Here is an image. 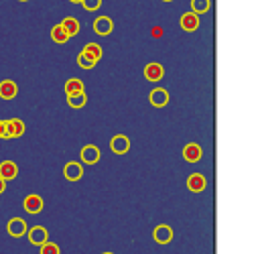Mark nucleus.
<instances>
[{"instance_id":"19","label":"nucleus","mask_w":260,"mask_h":254,"mask_svg":"<svg viewBox=\"0 0 260 254\" xmlns=\"http://www.w3.org/2000/svg\"><path fill=\"white\" fill-rule=\"evenodd\" d=\"M83 55H88L90 59H94L96 63L102 59V55H104V51H102V47L98 45V43H88V45H85L83 47V51H81Z\"/></svg>"},{"instance_id":"10","label":"nucleus","mask_w":260,"mask_h":254,"mask_svg":"<svg viewBox=\"0 0 260 254\" xmlns=\"http://www.w3.org/2000/svg\"><path fill=\"white\" fill-rule=\"evenodd\" d=\"M112 29H114V23H112L110 16H98V18L94 20V33H98V35H102V37L110 35Z\"/></svg>"},{"instance_id":"5","label":"nucleus","mask_w":260,"mask_h":254,"mask_svg":"<svg viewBox=\"0 0 260 254\" xmlns=\"http://www.w3.org/2000/svg\"><path fill=\"white\" fill-rule=\"evenodd\" d=\"M163 75H165V67L161 65V63H157V61L146 63V67H144V77H146L148 81H161Z\"/></svg>"},{"instance_id":"12","label":"nucleus","mask_w":260,"mask_h":254,"mask_svg":"<svg viewBox=\"0 0 260 254\" xmlns=\"http://www.w3.org/2000/svg\"><path fill=\"white\" fill-rule=\"evenodd\" d=\"M148 102L155 106V108H163V106L169 104V92L165 88H155L148 94Z\"/></svg>"},{"instance_id":"15","label":"nucleus","mask_w":260,"mask_h":254,"mask_svg":"<svg viewBox=\"0 0 260 254\" xmlns=\"http://www.w3.org/2000/svg\"><path fill=\"white\" fill-rule=\"evenodd\" d=\"M18 175V165L14 161H2L0 163V179L10 181Z\"/></svg>"},{"instance_id":"2","label":"nucleus","mask_w":260,"mask_h":254,"mask_svg":"<svg viewBox=\"0 0 260 254\" xmlns=\"http://www.w3.org/2000/svg\"><path fill=\"white\" fill-rule=\"evenodd\" d=\"M27 236H29V242L33 246H41L49 240V232L45 226H33L31 230H27Z\"/></svg>"},{"instance_id":"13","label":"nucleus","mask_w":260,"mask_h":254,"mask_svg":"<svg viewBox=\"0 0 260 254\" xmlns=\"http://www.w3.org/2000/svg\"><path fill=\"white\" fill-rule=\"evenodd\" d=\"M153 238H155L157 244H169V242L173 240V228L167 226V224L157 226L155 232H153Z\"/></svg>"},{"instance_id":"14","label":"nucleus","mask_w":260,"mask_h":254,"mask_svg":"<svg viewBox=\"0 0 260 254\" xmlns=\"http://www.w3.org/2000/svg\"><path fill=\"white\" fill-rule=\"evenodd\" d=\"M23 207H25V211L27 214H41L43 211V199H41V195H27L25 197V201H23Z\"/></svg>"},{"instance_id":"21","label":"nucleus","mask_w":260,"mask_h":254,"mask_svg":"<svg viewBox=\"0 0 260 254\" xmlns=\"http://www.w3.org/2000/svg\"><path fill=\"white\" fill-rule=\"evenodd\" d=\"M67 104L71 106V108H83V106L88 104V96H85V92H81V94H73V96H67Z\"/></svg>"},{"instance_id":"30","label":"nucleus","mask_w":260,"mask_h":254,"mask_svg":"<svg viewBox=\"0 0 260 254\" xmlns=\"http://www.w3.org/2000/svg\"><path fill=\"white\" fill-rule=\"evenodd\" d=\"M163 2H173V0H163Z\"/></svg>"},{"instance_id":"29","label":"nucleus","mask_w":260,"mask_h":254,"mask_svg":"<svg viewBox=\"0 0 260 254\" xmlns=\"http://www.w3.org/2000/svg\"><path fill=\"white\" fill-rule=\"evenodd\" d=\"M18 2H29V0H18Z\"/></svg>"},{"instance_id":"6","label":"nucleus","mask_w":260,"mask_h":254,"mask_svg":"<svg viewBox=\"0 0 260 254\" xmlns=\"http://www.w3.org/2000/svg\"><path fill=\"white\" fill-rule=\"evenodd\" d=\"M110 149H112L114 155H126L130 151V140L124 134H116L110 140Z\"/></svg>"},{"instance_id":"22","label":"nucleus","mask_w":260,"mask_h":254,"mask_svg":"<svg viewBox=\"0 0 260 254\" xmlns=\"http://www.w3.org/2000/svg\"><path fill=\"white\" fill-rule=\"evenodd\" d=\"M49 35H51V39L55 41V43H61V45H63V43H67V41H69L67 33H65V31L61 29V25H55V27L51 29V33H49Z\"/></svg>"},{"instance_id":"31","label":"nucleus","mask_w":260,"mask_h":254,"mask_svg":"<svg viewBox=\"0 0 260 254\" xmlns=\"http://www.w3.org/2000/svg\"><path fill=\"white\" fill-rule=\"evenodd\" d=\"M104 254H114V252H104Z\"/></svg>"},{"instance_id":"3","label":"nucleus","mask_w":260,"mask_h":254,"mask_svg":"<svg viewBox=\"0 0 260 254\" xmlns=\"http://www.w3.org/2000/svg\"><path fill=\"white\" fill-rule=\"evenodd\" d=\"M79 157H81V163H85V165H96L102 159V153L96 144H85L79 153Z\"/></svg>"},{"instance_id":"18","label":"nucleus","mask_w":260,"mask_h":254,"mask_svg":"<svg viewBox=\"0 0 260 254\" xmlns=\"http://www.w3.org/2000/svg\"><path fill=\"white\" fill-rule=\"evenodd\" d=\"M65 94L67 96H73V94H81L85 92V86H83V81L81 79H67L65 81Z\"/></svg>"},{"instance_id":"28","label":"nucleus","mask_w":260,"mask_h":254,"mask_svg":"<svg viewBox=\"0 0 260 254\" xmlns=\"http://www.w3.org/2000/svg\"><path fill=\"white\" fill-rule=\"evenodd\" d=\"M69 2H73V4H81V0H69Z\"/></svg>"},{"instance_id":"11","label":"nucleus","mask_w":260,"mask_h":254,"mask_svg":"<svg viewBox=\"0 0 260 254\" xmlns=\"http://www.w3.org/2000/svg\"><path fill=\"white\" fill-rule=\"evenodd\" d=\"M27 230H29V226H27V222H25L23 218H12V220L8 222V234H10L12 238L25 236Z\"/></svg>"},{"instance_id":"9","label":"nucleus","mask_w":260,"mask_h":254,"mask_svg":"<svg viewBox=\"0 0 260 254\" xmlns=\"http://www.w3.org/2000/svg\"><path fill=\"white\" fill-rule=\"evenodd\" d=\"M179 25H181L183 31L193 33V31L199 29V16L193 14V12H185V14H181V18H179Z\"/></svg>"},{"instance_id":"1","label":"nucleus","mask_w":260,"mask_h":254,"mask_svg":"<svg viewBox=\"0 0 260 254\" xmlns=\"http://www.w3.org/2000/svg\"><path fill=\"white\" fill-rule=\"evenodd\" d=\"M25 134V122L20 118L4 120V138H20Z\"/></svg>"},{"instance_id":"26","label":"nucleus","mask_w":260,"mask_h":254,"mask_svg":"<svg viewBox=\"0 0 260 254\" xmlns=\"http://www.w3.org/2000/svg\"><path fill=\"white\" fill-rule=\"evenodd\" d=\"M6 191V181L4 179H0V195H2Z\"/></svg>"},{"instance_id":"25","label":"nucleus","mask_w":260,"mask_h":254,"mask_svg":"<svg viewBox=\"0 0 260 254\" xmlns=\"http://www.w3.org/2000/svg\"><path fill=\"white\" fill-rule=\"evenodd\" d=\"M81 6H83L85 10L94 12V10H98V8L102 6V0H81Z\"/></svg>"},{"instance_id":"17","label":"nucleus","mask_w":260,"mask_h":254,"mask_svg":"<svg viewBox=\"0 0 260 254\" xmlns=\"http://www.w3.org/2000/svg\"><path fill=\"white\" fill-rule=\"evenodd\" d=\"M59 25H61V29H63L65 33H67V37H69V39H71V37H75V35L79 33V29H81V27H79V20H77V18H73V16H65Z\"/></svg>"},{"instance_id":"27","label":"nucleus","mask_w":260,"mask_h":254,"mask_svg":"<svg viewBox=\"0 0 260 254\" xmlns=\"http://www.w3.org/2000/svg\"><path fill=\"white\" fill-rule=\"evenodd\" d=\"M0 138H4V120H0Z\"/></svg>"},{"instance_id":"8","label":"nucleus","mask_w":260,"mask_h":254,"mask_svg":"<svg viewBox=\"0 0 260 254\" xmlns=\"http://www.w3.org/2000/svg\"><path fill=\"white\" fill-rule=\"evenodd\" d=\"M205 185H207V179L201 173H191L187 177V189L193 191V193H201L205 189Z\"/></svg>"},{"instance_id":"16","label":"nucleus","mask_w":260,"mask_h":254,"mask_svg":"<svg viewBox=\"0 0 260 254\" xmlns=\"http://www.w3.org/2000/svg\"><path fill=\"white\" fill-rule=\"evenodd\" d=\"M16 94H18L16 81H12V79L0 81V98L2 100H12V98H16Z\"/></svg>"},{"instance_id":"4","label":"nucleus","mask_w":260,"mask_h":254,"mask_svg":"<svg viewBox=\"0 0 260 254\" xmlns=\"http://www.w3.org/2000/svg\"><path fill=\"white\" fill-rule=\"evenodd\" d=\"M203 157V149L197 144V142H189L183 146V159L187 163H199Z\"/></svg>"},{"instance_id":"20","label":"nucleus","mask_w":260,"mask_h":254,"mask_svg":"<svg viewBox=\"0 0 260 254\" xmlns=\"http://www.w3.org/2000/svg\"><path fill=\"white\" fill-rule=\"evenodd\" d=\"M211 8V0H191V12L193 14H205Z\"/></svg>"},{"instance_id":"7","label":"nucleus","mask_w":260,"mask_h":254,"mask_svg":"<svg viewBox=\"0 0 260 254\" xmlns=\"http://www.w3.org/2000/svg\"><path fill=\"white\" fill-rule=\"evenodd\" d=\"M63 175H65V179H67V181H79V179L83 177V167H81V163H75V161L67 163V165L63 167Z\"/></svg>"},{"instance_id":"23","label":"nucleus","mask_w":260,"mask_h":254,"mask_svg":"<svg viewBox=\"0 0 260 254\" xmlns=\"http://www.w3.org/2000/svg\"><path fill=\"white\" fill-rule=\"evenodd\" d=\"M77 65H79L81 69H94V67H96V61H94V59H90L88 55L79 53V55H77Z\"/></svg>"},{"instance_id":"24","label":"nucleus","mask_w":260,"mask_h":254,"mask_svg":"<svg viewBox=\"0 0 260 254\" xmlns=\"http://www.w3.org/2000/svg\"><path fill=\"white\" fill-rule=\"evenodd\" d=\"M41 254H59V246L47 240L45 244H41Z\"/></svg>"}]
</instances>
